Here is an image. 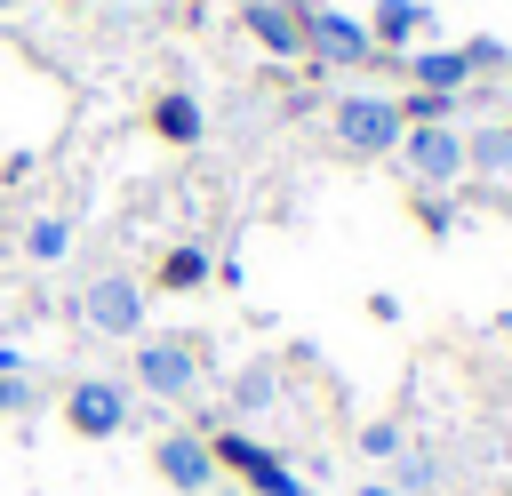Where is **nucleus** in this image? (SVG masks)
<instances>
[{
  "mask_svg": "<svg viewBox=\"0 0 512 496\" xmlns=\"http://www.w3.org/2000/svg\"><path fill=\"white\" fill-rule=\"evenodd\" d=\"M0 8H24V0H0Z\"/></svg>",
  "mask_w": 512,
  "mask_h": 496,
  "instance_id": "25",
  "label": "nucleus"
},
{
  "mask_svg": "<svg viewBox=\"0 0 512 496\" xmlns=\"http://www.w3.org/2000/svg\"><path fill=\"white\" fill-rule=\"evenodd\" d=\"M152 136H160V144H176V152H184V144H200V136H208L200 96H192V88H160V96H152Z\"/></svg>",
  "mask_w": 512,
  "mask_h": 496,
  "instance_id": "11",
  "label": "nucleus"
},
{
  "mask_svg": "<svg viewBox=\"0 0 512 496\" xmlns=\"http://www.w3.org/2000/svg\"><path fill=\"white\" fill-rule=\"evenodd\" d=\"M24 400H32V384H24V376H0V416H16Z\"/></svg>",
  "mask_w": 512,
  "mask_h": 496,
  "instance_id": "20",
  "label": "nucleus"
},
{
  "mask_svg": "<svg viewBox=\"0 0 512 496\" xmlns=\"http://www.w3.org/2000/svg\"><path fill=\"white\" fill-rule=\"evenodd\" d=\"M504 56H512V48H504V40H488V32H472V40H464V64H472V72H496Z\"/></svg>",
  "mask_w": 512,
  "mask_h": 496,
  "instance_id": "19",
  "label": "nucleus"
},
{
  "mask_svg": "<svg viewBox=\"0 0 512 496\" xmlns=\"http://www.w3.org/2000/svg\"><path fill=\"white\" fill-rule=\"evenodd\" d=\"M136 384L144 392H160V400H192L200 392V352L184 344V336H136Z\"/></svg>",
  "mask_w": 512,
  "mask_h": 496,
  "instance_id": "5",
  "label": "nucleus"
},
{
  "mask_svg": "<svg viewBox=\"0 0 512 496\" xmlns=\"http://www.w3.org/2000/svg\"><path fill=\"white\" fill-rule=\"evenodd\" d=\"M208 496H248V488H208Z\"/></svg>",
  "mask_w": 512,
  "mask_h": 496,
  "instance_id": "23",
  "label": "nucleus"
},
{
  "mask_svg": "<svg viewBox=\"0 0 512 496\" xmlns=\"http://www.w3.org/2000/svg\"><path fill=\"white\" fill-rule=\"evenodd\" d=\"M64 8H88V0H64Z\"/></svg>",
  "mask_w": 512,
  "mask_h": 496,
  "instance_id": "24",
  "label": "nucleus"
},
{
  "mask_svg": "<svg viewBox=\"0 0 512 496\" xmlns=\"http://www.w3.org/2000/svg\"><path fill=\"white\" fill-rule=\"evenodd\" d=\"M424 24H432V8H424V0H368V40H376V56L416 48V40H424Z\"/></svg>",
  "mask_w": 512,
  "mask_h": 496,
  "instance_id": "10",
  "label": "nucleus"
},
{
  "mask_svg": "<svg viewBox=\"0 0 512 496\" xmlns=\"http://www.w3.org/2000/svg\"><path fill=\"white\" fill-rule=\"evenodd\" d=\"M464 168H472V176H504V168H512V120H480V128L464 136Z\"/></svg>",
  "mask_w": 512,
  "mask_h": 496,
  "instance_id": "13",
  "label": "nucleus"
},
{
  "mask_svg": "<svg viewBox=\"0 0 512 496\" xmlns=\"http://www.w3.org/2000/svg\"><path fill=\"white\" fill-rule=\"evenodd\" d=\"M64 248H72V216H32L24 224V256L32 264H64Z\"/></svg>",
  "mask_w": 512,
  "mask_h": 496,
  "instance_id": "15",
  "label": "nucleus"
},
{
  "mask_svg": "<svg viewBox=\"0 0 512 496\" xmlns=\"http://www.w3.org/2000/svg\"><path fill=\"white\" fill-rule=\"evenodd\" d=\"M208 456H216V472H240L248 496H304V480H296L256 432H240V424H216V432H208Z\"/></svg>",
  "mask_w": 512,
  "mask_h": 496,
  "instance_id": "3",
  "label": "nucleus"
},
{
  "mask_svg": "<svg viewBox=\"0 0 512 496\" xmlns=\"http://www.w3.org/2000/svg\"><path fill=\"white\" fill-rule=\"evenodd\" d=\"M408 440H400V424L392 416H376V424H360V456H400Z\"/></svg>",
  "mask_w": 512,
  "mask_h": 496,
  "instance_id": "18",
  "label": "nucleus"
},
{
  "mask_svg": "<svg viewBox=\"0 0 512 496\" xmlns=\"http://www.w3.org/2000/svg\"><path fill=\"white\" fill-rule=\"evenodd\" d=\"M152 472H160V488H176V496H208V488H216L208 432H160V440H152Z\"/></svg>",
  "mask_w": 512,
  "mask_h": 496,
  "instance_id": "8",
  "label": "nucleus"
},
{
  "mask_svg": "<svg viewBox=\"0 0 512 496\" xmlns=\"http://www.w3.org/2000/svg\"><path fill=\"white\" fill-rule=\"evenodd\" d=\"M0 376H24V352L16 344H0Z\"/></svg>",
  "mask_w": 512,
  "mask_h": 496,
  "instance_id": "21",
  "label": "nucleus"
},
{
  "mask_svg": "<svg viewBox=\"0 0 512 496\" xmlns=\"http://www.w3.org/2000/svg\"><path fill=\"white\" fill-rule=\"evenodd\" d=\"M80 320H88L96 336L136 344V336H144V280H128V272H96L88 296H80Z\"/></svg>",
  "mask_w": 512,
  "mask_h": 496,
  "instance_id": "4",
  "label": "nucleus"
},
{
  "mask_svg": "<svg viewBox=\"0 0 512 496\" xmlns=\"http://www.w3.org/2000/svg\"><path fill=\"white\" fill-rule=\"evenodd\" d=\"M400 168H408L424 192H440V184H456V176H464V136H456L448 120L408 128V136H400Z\"/></svg>",
  "mask_w": 512,
  "mask_h": 496,
  "instance_id": "6",
  "label": "nucleus"
},
{
  "mask_svg": "<svg viewBox=\"0 0 512 496\" xmlns=\"http://www.w3.org/2000/svg\"><path fill=\"white\" fill-rule=\"evenodd\" d=\"M304 64H320V72L376 64L368 16H352V8H336V0H304Z\"/></svg>",
  "mask_w": 512,
  "mask_h": 496,
  "instance_id": "2",
  "label": "nucleus"
},
{
  "mask_svg": "<svg viewBox=\"0 0 512 496\" xmlns=\"http://www.w3.org/2000/svg\"><path fill=\"white\" fill-rule=\"evenodd\" d=\"M64 424H72L80 440H112V432L128 424V384H120V376H80V384L64 392Z\"/></svg>",
  "mask_w": 512,
  "mask_h": 496,
  "instance_id": "7",
  "label": "nucleus"
},
{
  "mask_svg": "<svg viewBox=\"0 0 512 496\" xmlns=\"http://www.w3.org/2000/svg\"><path fill=\"white\" fill-rule=\"evenodd\" d=\"M208 280H216V256H208V248L184 240V248L160 256V288H168V296H192V288H208Z\"/></svg>",
  "mask_w": 512,
  "mask_h": 496,
  "instance_id": "14",
  "label": "nucleus"
},
{
  "mask_svg": "<svg viewBox=\"0 0 512 496\" xmlns=\"http://www.w3.org/2000/svg\"><path fill=\"white\" fill-rule=\"evenodd\" d=\"M352 496H400V488H352Z\"/></svg>",
  "mask_w": 512,
  "mask_h": 496,
  "instance_id": "22",
  "label": "nucleus"
},
{
  "mask_svg": "<svg viewBox=\"0 0 512 496\" xmlns=\"http://www.w3.org/2000/svg\"><path fill=\"white\" fill-rule=\"evenodd\" d=\"M408 80L432 88V96H464L472 64H464V48H408Z\"/></svg>",
  "mask_w": 512,
  "mask_h": 496,
  "instance_id": "12",
  "label": "nucleus"
},
{
  "mask_svg": "<svg viewBox=\"0 0 512 496\" xmlns=\"http://www.w3.org/2000/svg\"><path fill=\"white\" fill-rule=\"evenodd\" d=\"M384 488H400V496H424V488H440V456H424V448H400Z\"/></svg>",
  "mask_w": 512,
  "mask_h": 496,
  "instance_id": "16",
  "label": "nucleus"
},
{
  "mask_svg": "<svg viewBox=\"0 0 512 496\" xmlns=\"http://www.w3.org/2000/svg\"><path fill=\"white\" fill-rule=\"evenodd\" d=\"M328 128H336V144H344L352 160H384V152H400V136H408V120H400V96H368V88L336 96Z\"/></svg>",
  "mask_w": 512,
  "mask_h": 496,
  "instance_id": "1",
  "label": "nucleus"
},
{
  "mask_svg": "<svg viewBox=\"0 0 512 496\" xmlns=\"http://www.w3.org/2000/svg\"><path fill=\"white\" fill-rule=\"evenodd\" d=\"M272 392H280V384H272V368H264V360H256V368H240V376L224 384V400H232L240 416H256V408H272Z\"/></svg>",
  "mask_w": 512,
  "mask_h": 496,
  "instance_id": "17",
  "label": "nucleus"
},
{
  "mask_svg": "<svg viewBox=\"0 0 512 496\" xmlns=\"http://www.w3.org/2000/svg\"><path fill=\"white\" fill-rule=\"evenodd\" d=\"M240 24H248V40H256L264 56H280V64L304 56V0H248Z\"/></svg>",
  "mask_w": 512,
  "mask_h": 496,
  "instance_id": "9",
  "label": "nucleus"
}]
</instances>
